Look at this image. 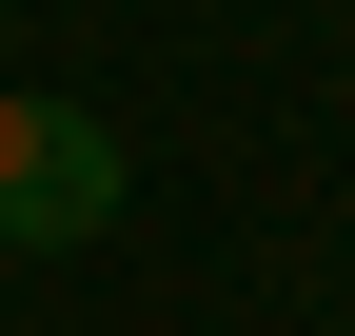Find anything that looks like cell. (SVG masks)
I'll list each match as a JSON object with an SVG mask.
<instances>
[{"mask_svg":"<svg viewBox=\"0 0 355 336\" xmlns=\"http://www.w3.org/2000/svg\"><path fill=\"white\" fill-rule=\"evenodd\" d=\"M119 198H139V139H119L99 99H40V79H0V258H99Z\"/></svg>","mask_w":355,"mask_h":336,"instance_id":"6da1fadb","label":"cell"},{"mask_svg":"<svg viewBox=\"0 0 355 336\" xmlns=\"http://www.w3.org/2000/svg\"><path fill=\"white\" fill-rule=\"evenodd\" d=\"M0 60H20V0H0Z\"/></svg>","mask_w":355,"mask_h":336,"instance_id":"7a4b0ae2","label":"cell"}]
</instances>
